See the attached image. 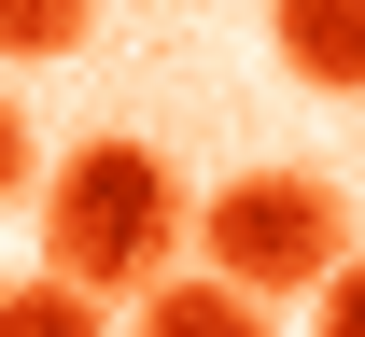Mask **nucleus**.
<instances>
[{"mask_svg": "<svg viewBox=\"0 0 365 337\" xmlns=\"http://www.w3.org/2000/svg\"><path fill=\"white\" fill-rule=\"evenodd\" d=\"M182 239H197V197H182V169L155 141H127V127H98V141H71L43 169V267H56V281L155 295Z\"/></svg>", "mask_w": 365, "mask_h": 337, "instance_id": "nucleus-1", "label": "nucleus"}, {"mask_svg": "<svg viewBox=\"0 0 365 337\" xmlns=\"http://www.w3.org/2000/svg\"><path fill=\"white\" fill-rule=\"evenodd\" d=\"M197 253L239 295H323L351 267V197L323 183V169H225V183L197 197Z\"/></svg>", "mask_w": 365, "mask_h": 337, "instance_id": "nucleus-2", "label": "nucleus"}, {"mask_svg": "<svg viewBox=\"0 0 365 337\" xmlns=\"http://www.w3.org/2000/svg\"><path fill=\"white\" fill-rule=\"evenodd\" d=\"M267 43L295 85L323 98H365V0H267Z\"/></svg>", "mask_w": 365, "mask_h": 337, "instance_id": "nucleus-3", "label": "nucleus"}, {"mask_svg": "<svg viewBox=\"0 0 365 337\" xmlns=\"http://www.w3.org/2000/svg\"><path fill=\"white\" fill-rule=\"evenodd\" d=\"M140 337H281V323H267V295H239L225 267H197V281L140 295Z\"/></svg>", "mask_w": 365, "mask_h": 337, "instance_id": "nucleus-4", "label": "nucleus"}, {"mask_svg": "<svg viewBox=\"0 0 365 337\" xmlns=\"http://www.w3.org/2000/svg\"><path fill=\"white\" fill-rule=\"evenodd\" d=\"M0 337H113V309L43 267V281H0Z\"/></svg>", "mask_w": 365, "mask_h": 337, "instance_id": "nucleus-5", "label": "nucleus"}, {"mask_svg": "<svg viewBox=\"0 0 365 337\" xmlns=\"http://www.w3.org/2000/svg\"><path fill=\"white\" fill-rule=\"evenodd\" d=\"M98 0H0V56H85Z\"/></svg>", "mask_w": 365, "mask_h": 337, "instance_id": "nucleus-6", "label": "nucleus"}, {"mask_svg": "<svg viewBox=\"0 0 365 337\" xmlns=\"http://www.w3.org/2000/svg\"><path fill=\"white\" fill-rule=\"evenodd\" d=\"M309 337H365V253H351V267L309 295Z\"/></svg>", "mask_w": 365, "mask_h": 337, "instance_id": "nucleus-7", "label": "nucleus"}, {"mask_svg": "<svg viewBox=\"0 0 365 337\" xmlns=\"http://www.w3.org/2000/svg\"><path fill=\"white\" fill-rule=\"evenodd\" d=\"M29 183V113H14V85H0V197Z\"/></svg>", "mask_w": 365, "mask_h": 337, "instance_id": "nucleus-8", "label": "nucleus"}]
</instances>
